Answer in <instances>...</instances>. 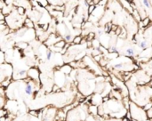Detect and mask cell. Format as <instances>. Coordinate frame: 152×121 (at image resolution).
<instances>
[{
  "label": "cell",
  "instance_id": "cell-8",
  "mask_svg": "<svg viewBox=\"0 0 152 121\" xmlns=\"http://www.w3.org/2000/svg\"><path fill=\"white\" fill-rule=\"evenodd\" d=\"M95 7H96V5H90V6L88 7V14H91L94 11V9H95Z\"/></svg>",
  "mask_w": 152,
  "mask_h": 121
},
{
  "label": "cell",
  "instance_id": "cell-13",
  "mask_svg": "<svg viewBox=\"0 0 152 121\" xmlns=\"http://www.w3.org/2000/svg\"><path fill=\"white\" fill-rule=\"evenodd\" d=\"M148 116H149V118H152V107L149 109V111H148Z\"/></svg>",
  "mask_w": 152,
  "mask_h": 121
},
{
  "label": "cell",
  "instance_id": "cell-11",
  "mask_svg": "<svg viewBox=\"0 0 152 121\" xmlns=\"http://www.w3.org/2000/svg\"><path fill=\"white\" fill-rule=\"evenodd\" d=\"M108 51H110V53H116V52H117V47H111V48H110Z\"/></svg>",
  "mask_w": 152,
  "mask_h": 121
},
{
  "label": "cell",
  "instance_id": "cell-2",
  "mask_svg": "<svg viewBox=\"0 0 152 121\" xmlns=\"http://www.w3.org/2000/svg\"><path fill=\"white\" fill-rule=\"evenodd\" d=\"M150 43L151 42L149 39H143L139 43V46H140V47L142 48V49H147V48L150 46Z\"/></svg>",
  "mask_w": 152,
  "mask_h": 121
},
{
  "label": "cell",
  "instance_id": "cell-9",
  "mask_svg": "<svg viewBox=\"0 0 152 121\" xmlns=\"http://www.w3.org/2000/svg\"><path fill=\"white\" fill-rule=\"evenodd\" d=\"M26 25H27L28 26V27H29H29H30V28H32L33 27V22L32 21H31V20H29V19H27V20H26Z\"/></svg>",
  "mask_w": 152,
  "mask_h": 121
},
{
  "label": "cell",
  "instance_id": "cell-14",
  "mask_svg": "<svg viewBox=\"0 0 152 121\" xmlns=\"http://www.w3.org/2000/svg\"><path fill=\"white\" fill-rule=\"evenodd\" d=\"M18 11H19V14H23V9H22L21 7H19V8H18Z\"/></svg>",
  "mask_w": 152,
  "mask_h": 121
},
{
  "label": "cell",
  "instance_id": "cell-12",
  "mask_svg": "<svg viewBox=\"0 0 152 121\" xmlns=\"http://www.w3.org/2000/svg\"><path fill=\"white\" fill-rule=\"evenodd\" d=\"M51 56H52V52H51V51H47V56H46V58H47L48 60H50Z\"/></svg>",
  "mask_w": 152,
  "mask_h": 121
},
{
  "label": "cell",
  "instance_id": "cell-15",
  "mask_svg": "<svg viewBox=\"0 0 152 121\" xmlns=\"http://www.w3.org/2000/svg\"><path fill=\"white\" fill-rule=\"evenodd\" d=\"M151 80H152V77H151Z\"/></svg>",
  "mask_w": 152,
  "mask_h": 121
},
{
  "label": "cell",
  "instance_id": "cell-10",
  "mask_svg": "<svg viewBox=\"0 0 152 121\" xmlns=\"http://www.w3.org/2000/svg\"><path fill=\"white\" fill-rule=\"evenodd\" d=\"M64 39L67 41V42H70L71 40H72V37H71V35L68 34L66 36L64 37Z\"/></svg>",
  "mask_w": 152,
  "mask_h": 121
},
{
  "label": "cell",
  "instance_id": "cell-1",
  "mask_svg": "<svg viewBox=\"0 0 152 121\" xmlns=\"http://www.w3.org/2000/svg\"><path fill=\"white\" fill-rule=\"evenodd\" d=\"M142 2V4L143 5V6L145 7L147 14L149 15V17L152 20V5L149 0H140Z\"/></svg>",
  "mask_w": 152,
  "mask_h": 121
},
{
  "label": "cell",
  "instance_id": "cell-4",
  "mask_svg": "<svg viewBox=\"0 0 152 121\" xmlns=\"http://www.w3.org/2000/svg\"><path fill=\"white\" fill-rule=\"evenodd\" d=\"M135 54V52H134V49H133V48H127L126 51H125V55L126 56H134Z\"/></svg>",
  "mask_w": 152,
  "mask_h": 121
},
{
  "label": "cell",
  "instance_id": "cell-6",
  "mask_svg": "<svg viewBox=\"0 0 152 121\" xmlns=\"http://www.w3.org/2000/svg\"><path fill=\"white\" fill-rule=\"evenodd\" d=\"M149 21H150V18H149V17L145 18V19L142 20V27H146V26L149 25Z\"/></svg>",
  "mask_w": 152,
  "mask_h": 121
},
{
  "label": "cell",
  "instance_id": "cell-7",
  "mask_svg": "<svg viewBox=\"0 0 152 121\" xmlns=\"http://www.w3.org/2000/svg\"><path fill=\"white\" fill-rule=\"evenodd\" d=\"M81 37H75V38L73 39V44H80L81 43Z\"/></svg>",
  "mask_w": 152,
  "mask_h": 121
},
{
  "label": "cell",
  "instance_id": "cell-16",
  "mask_svg": "<svg viewBox=\"0 0 152 121\" xmlns=\"http://www.w3.org/2000/svg\"><path fill=\"white\" fill-rule=\"evenodd\" d=\"M134 121H137V120H134Z\"/></svg>",
  "mask_w": 152,
  "mask_h": 121
},
{
  "label": "cell",
  "instance_id": "cell-5",
  "mask_svg": "<svg viewBox=\"0 0 152 121\" xmlns=\"http://www.w3.org/2000/svg\"><path fill=\"white\" fill-rule=\"evenodd\" d=\"M65 41H62V40H61V41H58L57 43H56L55 45H54V46L55 47H57V48H60V49H62V48H64V46H65Z\"/></svg>",
  "mask_w": 152,
  "mask_h": 121
},
{
  "label": "cell",
  "instance_id": "cell-3",
  "mask_svg": "<svg viewBox=\"0 0 152 121\" xmlns=\"http://www.w3.org/2000/svg\"><path fill=\"white\" fill-rule=\"evenodd\" d=\"M32 93H33L32 85H31V84H28L25 87V94H28V95H30V94H32Z\"/></svg>",
  "mask_w": 152,
  "mask_h": 121
}]
</instances>
